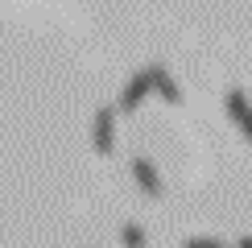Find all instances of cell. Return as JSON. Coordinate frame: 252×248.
Here are the masks:
<instances>
[{
	"instance_id": "9",
	"label": "cell",
	"mask_w": 252,
	"mask_h": 248,
	"mask_svg": "<svg viewBox=\"0 0 252 248\" xmlns=\"http://www.w3.org/2000/svg\"><path fill=\"white\" fill-rule=\"evenodd\" d=\"M236 248H252V236H244V240H240V244H236Z\"/></svg>"
},
{
	"instance_id": "7",
	"label": "cell",
	"mask_w": 252,
	"mask_h": 248,
	"mask_svg": "<svg viewBox=\"0 0 252 248\" xmlns=\"http://www.w3.org/2000/svg\"><path fill=\"white\" fill-rule=\"evenodd\" d=\"M182 248H223V244H219V240H186Z\"/></svg>"
},
{
	"instance_id": "4",
	"label": "cell",
	"mask_w": 252,
	"mask_h": 248,
	"mask_svg": "<svg viewBox=\"0 0 252 248\" xmlns=\"http://www.w3.org/2000/svg\"><path fill=\"white\" fill-rule=\"evenodd\" d=\"M149 95V75H136L128 87H124V95H120V108L124 112H132V108H141V99Z\"/></svg>"
},
{
	"instance_id": "1",
	"label": "cell",
	"mask_w": 252,
	"mask_h": 248,
	"mask_svg": "<svg viewBox=\"0 0 252 248\" xmlns=\"http://www.w3.org/2000/svg\"><path fill=\"white\" fill-rule=\"evenodd\" d=\"M116 149V112L112 108H99L95 112V153H108Z\"/></svg>"
},
{
	"instance_id": "2",
	"label": "cell",
	"mask_w": 252,
	"mask_h": 248,
	"mask_svg": "<svg viewBox=\"0 0 252 248\" xmlns=\"http://www.w3.org/2000/svg\"><path fill=\"white\" fill-rule=\"evenodd\" d=\"M132 174H136V182H141V190L149 194V199H161V194H165V186H161V178H157V170H153L149 157H136L132 161Z\"/></svg>"
},
{
	"instance_id": "6",
	"label": "cell",
	"mask_w": 252,
	"mask_h": 248,
	"mask_svg": "<svg viewBox=\"0 0 252 248\" xmlns=\"http://www.w3.org/2000/svg\"><path fill=\"white\" fill-rule=\"evenodd\" d=\"M248 112V99H244V91H232V95H227V116L232 120H240Z\"/></svg>"
},
{
	"instance_id": "3",
	"label": "cell",
	"mask_w": 252,
	"mask_h": 248,
	"mask_svg": "<svg viewBox=\"0 0 252 248\" xmlns=\"http://www.w3.org/2000/svg\"><path fill=\"white\" fill-rule=\"evenodd\" d=\"M149 87H153V91H157V95H161L165 103H182V91H178V83H174L170 75H165L161 66H153V70H149Z\"/></svg>"
},
{
	"instance_id": "8",
	"label": "cell",
	"mask_w": 252,
	"mask_h": 248,
	"mask_svg": "<svg viewBox=\"0 0 252 248\" xmlns=\"http://www.w3.org/2000/svg\"><path fill=\"white\" fill-rule=\"evenodd\" d=\"M240 124H244V137H248V141H252V108H248V112H244V116H240Z\"/></svg>"
},
{
	"instance_id": "5",
	"label": "cell",
	"mask_w": 252,
	"mask_h": 248,
	"mask_svg": "<svg viewBox=\"0 0 252 248\" xmlns=\"http://www.w3.org/2000/svg\"><path fill=\"white\" fill-rule=\"evenodd\" d=\"M120 240H124V248H145V227L141 223H124L120 227Z\"/></svg>"
}]
</instances>
